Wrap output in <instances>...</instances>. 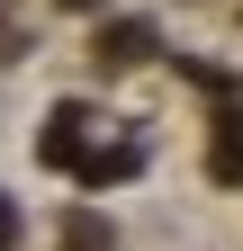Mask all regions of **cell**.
Instances as JSON below:
<instances>
[{"instance_id":"6da1fadb","label":"cell","mask_w":243,"mask_h":251,"mask_svg":"<svg viewBox=\"0 0 243 251\" xmlns=\"http://www.w3.org/2000/svg\"><path fill=\"white\" fill-rule=\"evenodd\" d=\"M36 152H45L54 171H81V162H90V152H81V108H54L45 135H36Z\"/></svg>"},{"instance_id":"7a4b0ae2","label":"cell","mask_w":243,"mask_h":251,"mask_svg":"<svg viewBox=\"0 0 243 251\" xmlns=\"http://www.w3.org/2000/svg\"><path fill=\"white\" fill-rule=\"evenodd\" d=\"M144 45H153V36H144V27H108V36H99V63H135Z\"/></svg>"},{"instance_id":"3957f363","label":"cell","mask_w":243,"mask_h":251,"mask_svg":"<svg viewBox=\"0 0 243 251\" xmlns=\"http://www.w3.org/2000/svg\"><path fill=\"white\" fill-rule=\"evenodd\" d=\"M63 251H108V225H99V215H72V225H63Z\"/></svg>"},{"instance_id":"277c9868","label":"cell","mask_w":243,"mask_h":251,"mask_svg":"<svg viewBox=\"0 0 243 251\" xmlns=\"http://www.w3.org/2000/svg\"><path fill=\"white\" fill-rule=\"evenodd\" d=\"M216 179L243 188V126H225V135H216Z\"/></svg>"},{"instance_id":"5b68a950","label":"cell","mask_w":243,"mask_h":251,"mask_svg":"<svg viewBox=\"0 0 243 251\" xmlns=\"http://www.w3.org/2000/svg\"><path fill=\"white\" fill-rule=\"evenodd\" d=\"M9 233H18V206H9V198H0V242H9Z\"/></svg>"}]
</instances>
